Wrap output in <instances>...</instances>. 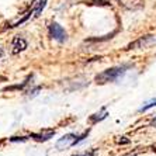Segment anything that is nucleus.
I'll return each mask as SVG.
<instances>
[{"mask_svg":"<svg viewBox=\"0 0 156 156\" xmlns=\"http://www.w3.org/2000/svg\"><path fill=\"white\" fill-rule=\"evenodd\" d=\"M153 41H155V37L153 35H144V37H139L136 41H134V42H131L129 45H128L125 49L127 51H129V49H138V48H145L148 47L149 44H152Z\"/></svg>","mask_w":156,"mask_h":156,"instance_id":"obj_3","label":"nucleus"},{"mask_svg":"<svg viewBox=\"0 0 156 156\" xmlns=\"http://www.w3.org/2000/svg\"><path fill=\"white\" fill-rule=\"evenodd\" d=\"M27 47H28V44H27V41L24 38L16 37V38H13V42H11V54L13 55L20 54V52L26 51Z\"/></svg>","mask_w":156,"mask_h":156,"instance_id":"obj_5","label":"nucleus"},{"mask_svg":"<svg viewBox=\"0 0 156 156\" xmlns=\"http://www.w3.org/2000/svg\"><path fill=\"white\" fill-rule=\"evenodd\" d=\"M117 3L129 11H135L144 7V0H117Z\"/></svg>","mask_w":156,"mask_h":156,"instance_id":"obj_4","label":"nucleus"},{"mask_svg":"<svg viewBox=\"0 0 156 156\" xmlns=\"http://www.w3.org/2000/svg\"><path fill=\"white\" fill-rule=\"evenodd\" d=\"M75 156H96V152H94V151H91V152L82 153V155H75Z\"/></svg>","mask_w":156,"mask_h":156,"instance_id":"obj_11","label":"nucleus"},{"mask_svg":"<svg viewBox=\"0 0 156 156\" xmlns=\"http://www.w3.org/2000/svg\"><path fill=\"white\" fill-rule=\"evenodd\" d=\"M107 117V113L105 111H103V113H98V114H94V115H91L90 118H89V121H90L91 124H97L98 121H103Z\"/></svg>","mask_w":156,"mask_h":156,"instance_id":"obj_9","label":"nucleus"},{"mask_svg":"<svg viewBox=\"0 0 156 156\" xmlns=\"http://www.w3.org/2000/svg\"><path fill=\"white\" fill-rule=\"evenodd\" d=\"M129 68L128 65H121V66H115V68H110V69L104 70L103 73L97 75L96 76V83L98 84H104V83H108V82H114V80L120 79L122 75H125L127 69Z\"/></svg>","mask_w":156,"mask_h":156,"instance_id":"obj_1","label":"nucleus"},{"mask_svg":"<svg viewBox=\"0 0 156 156\" xmlns=\"http://www.w3.org/2000/svg\"><path fill=\"white\" fill-rule=\"evenodd\" d=\"M45 6H47V0H38L35 4H34L33 7V18H37L40 17V14L42 13V10L45 9Z\"/></svg>","mask_w":156,"mask_h":156,"instance_id":"obj_7","label":"nucleus"},{"mask_svg":"<svg viewBox=\"0 0 156 156\" xmlns=\"http://www.w3.org/2000/svg\"><path fill=\"white\" fill-rule=\"evenodd\" d=\"M124 138H125V136H124ZM118 139V144H128V142H129V139Z\"/></svg>","mask_w":156,"mask_h":156,"instance_id":"obj_12","label":"nucleus"},{"mask_svg":"<svg viewBox=\"0 0 156 156\" xmlns=\"http://www.w3.org/2000/svg\"><path fill=\"white\" fill-rule=\"evenodd\" d=\"M75 135L73 134H68L65 136H62L58 142H56V148H62V146H72L73 141H75Z\"/></svg>","mask_w":156,"mask_h":156,"instance_id":"obj_6","label":"nucleus"},{"mask_svg":"<svg viewBox=\"0 0 156 156\" xmlns=\"http://www.w3.org/2000/svg\"><path fill=\"white\" fill-rule=\"evenodd\" d=\"M55 135V131H47L45 134H33L31 135V138H34L37 142H45V141H49V139L52 138Z\"/></svg>","mask_w":156,"mask_h":156,"instance_id":"obj_8","label":"nucleus"},{"mask_svg":"<svg viewBox=\"0 0 156 156\" xmlns=\"http://www.w3.org/2000/svg\"><path fill=\"white\" fill-rule=\"evenodd\" d=\"M152 107H156V98H152V100H149L148 103H145V104L139 108V111H141V113H144V111H146V110H149V108H152Z\"/></svg>","mask_w":156,"mask_h":156,"instance_id":"obj_10","label":"nucleus"},{"mask_svg":"<svg viewBox=\"0 0 156 156\" xmlns=\"http://www.w3.org/2000/svg\"><path fill=\"white\" fill-rule=\"evenodd\" d=\"M49 35L54 38V40L59 41V42H63V41H66V38H68V35H66V31L63 28H62L61 26H59L58 23H52V24H49Z\"/></svg>","mask_w":156,"mask_h":156,"instance_id":"obj_2","label":"nucleus"}]
</instances>
